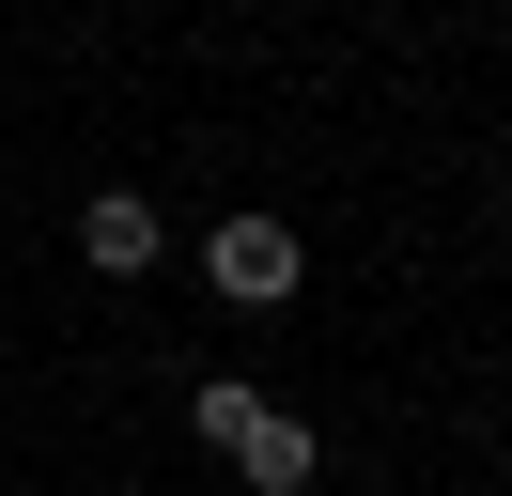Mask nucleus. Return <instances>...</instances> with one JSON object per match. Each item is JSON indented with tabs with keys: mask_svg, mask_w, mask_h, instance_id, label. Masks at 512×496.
Listing matches in <instances>:
<instances>
[{
	"mask_svg": "<svg viewBox=\"0 0 512 496\" xmlns=\"http://www.w3.org/2000/svg\"><path fill=\"white\" fill-rule=\"evenodd\" d=\"M233 465H249V496H311V465H326V450H311V419H280V403H264V419L233 434Z\"/></svg>",
	"mask_w": 512,
	"mask_h": 496,
	"instance_id": "3",
	"label": "nucleus"
},
{
	"mask_svg": "<svg viewBox=\"0 0 512 496\" xmlns=\"http://www.w3.org/2000/svg\"><path fill=\"white\" fill-rule=\"evenodd\" d=\"M78 264H94V279H156L171 264L156 202H140V186H94V202H78Z\"/></svg>",
	"mask_w": 512,
	"mask_h": 496,
	"instance_id": "2",
	"label": "nucleus"
},
{
	"mask_svg": "<svg viewBox=\"0 0 512 496\" xmlns=\"http://www.w3.org/2000/svg\"><path fill=\"white\" fill-rule=\"evenodd\" d=\"M187 419H202V450H233V434L264 419V388H249V372H202V388H187Z\"/></svg>",
	"mask_w": 512,
	"mask_h": 496,
	"instance_id": "4",
	"label": "nucleus"
},
{
	"mask_svg": "<svg viewBox=\"0 0 512 496\" xmlns=\"http://www.w3.org/2000/svg\"><path fill=\"white\" fill-rule=\"evenodd\" d=\"M202 279H218L233 310H280L295 279H311V248H295V217H218V233H202Z\"/></svg>",
	"mask_w": 512,
	"mask_h": 496,
	"instance_id": "1",
	"label": "nucleus"
}]
</instances>
